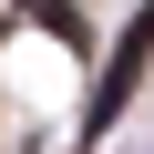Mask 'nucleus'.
Returning <instances> with one entry per match:
<instances>
[{
    "instance_id": "obj_1",
    "label": "nucleus",
    "mask_w": 154,
    "mask_h": 154,
    "mask_svg": "<svg viewBox=\"0 0 154 154\" xmlns=\"http://www.w3.org/2000/svg\"><path fill=\"white\" fill-rule=\"evenodd\" d=\"M144 51H154V11H134V21H123V41H113V62H103V93H93V134H103V123L123 113V93H134Z\"/></svg>"
}]
</instances>
